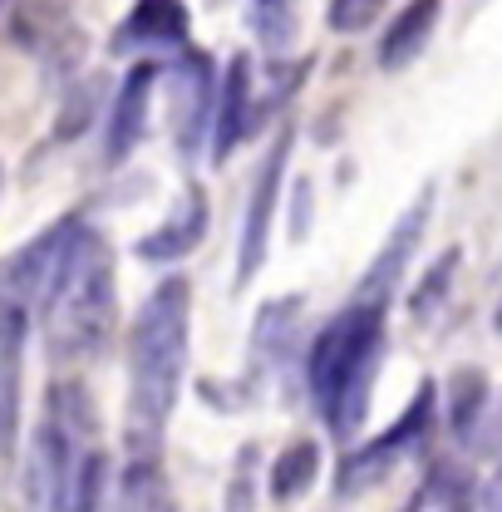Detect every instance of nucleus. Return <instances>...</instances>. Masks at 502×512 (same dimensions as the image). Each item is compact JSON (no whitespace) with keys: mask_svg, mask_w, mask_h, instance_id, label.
Returning <instances> with one entry per match:
<instances>
[{"mask_svg":"<svg viewBox=\"0 0 502 512\" xmlns=\"http://www.w3.org/2000/svg\"><path fill=\"white\" fill-rule=\"evenodd\" d=\"M192 340V286L168 276L138 306L128 330V404H124V444L128 458H158L168 419L178 409L183 375H188Z\"/></svg>","mask_w":502,"mask_h":512,"instance_id":"nucleus-1","label":"nucleus"},{"mask_svg":"<svg viewBox=\"0 0 502 512\" xmlns=\"http://www.w3.org/2000/svg\"><path fill=\"white\" fill-rule=\"evenodd\" d=\"M119 316V276H114V252L109 242L79 222L60 266L40 296V320H45V350L55 365H89L104 355Z\"/></svg>","mask_w":502,"mask_h":512,"instance_id":"nucleus-2","label":"nucleus"},{"mask_svg":"<svg viewBox=\"0 0 502 512\" xmlns=\"http://www.w3.org/2000/svg\"><path fill=\"white\" fill-rule=\"evenodd\" d=\"M384 311H389L384 301L350 296V306L325 320L306 350V389H311L320 419L340 439L365 424L379 355H384Z\"/></svg>","mask_w":502,"mask_h":512,"instance_id":"nucleus-3","label":"nucleus"},{"mask_svg":"<svg viewBox=\"0 0 502 512\" xmlns=\"http://www.w3.org/2000/svg\"><path fill=\"white\" fill-rule=\"evenodd\" d=\"M89 453H94V399H89V389L79 380L50 384L35 439H30V463H25L30 512H64Z\"/></svg>","mask_w":502,"mask_h":512,"instance_id":"nucleus-4","label":"nucleus"},{"mask_svg":"<svg viewBox=\"0 0 502 512\" xmlns=\"http://www.w3.org/2000/svg\"><path fill=\"white\" fill-rule=\"evenodd\" d=\"M429 424H434V384H424V389L414 394V404L399 414V424H394L389 434H379L375 444H365L360 453L345 458V468H340V493H355V488L379 483V478H384L409 448L424 444Z\"/></svg>","mask_w":502,"mask_h":512,"instance_id":"nucleus-5","label":"nucleus"},{"mask_svg":"<svg viewBox=\"0 0 502 512\" xmlns=\"http://www.w3.org/2000/svg\"><path fill=\"white\" fill-rule=\"evenodd\" d=\"M286 163H291V128L276 138V148H271V158L261 163V178H256V188H251L247 227H242V252H237V276H232L237 291L251 286V276L261 271V261L271 252V217H276V202H281Z\"/></svg>","mask_w":502,"mask_h":512,"instance_id":"nucleus-6","label":"nucleus"},{"mask_svg":"<svg viewBox=\"0 0 502 512\" xmlns=\"http://www.w3.org/2000/svg\"><path fill=\"white\" fill-rule=\"evenodd\" d=\"M25 335L30 306L0 296V463L15 458L20 439V394H25Z\"/></svg>","mask_w":502,"mask_h":512,"instance_id":"nucleus-7","label":"nucleus"},{"mask_svg":"<svg viewBox=\"0 0 502 512\" xmlns=\"http://www.w3.org/2000/svg\"><path fill=\"white\" fill-rule=\"evenodd\" d=\"M429 212H434V188L419 192V197H414V207H409V212L394 222L389 242L379 247V256L370 261V271H365V281L355 286V296H360V301H384V306H389V296H394V286H399V276H404L409 256H414L419 237H424Z\"/></svg>","mask_w":502,"mask_h":512,"instance_id":"nucleus-8","label":"nucleus"},{"mask_svg":"<svg viewBox=\"0 0 502 512\" xmlns=\"http://www.w3.org/2000/svg\"><path fill=\"white\" fill-rule=\"evenodd\" d=\"M163 69L153 60L133 64L114 94V109H109V133H104V158L109 163H124L128 153L143 143V128H148V104H153V89H158Z\"/></svg>","mask_w":502,"mask_h":512,"instance_id":"nucleus-9","label":"nucleus"},{"mask_svg":"<svg viewBox=\"0 0 502 512\" xmlns=\"http://www.w3.org/2000/svg\"><path fill=\"white\" fill-rule=\"evenodd\" d=\"M207 192L188 183V188L178 192V202H173V212L148 232V237H138V247L133 252L143 256V261H183L202 247V237H207Z\"/></svg>","mask_w":502,"mask_h":512,"instance_id":"nucleus-10","label":"nucleus"},{"mask_svg":"<svg viewBox=\"0 0 502 512\" xmlns=\"http://www.w3.org/2000/svg\"><path fill=\"white\" fill-rule=\"evenodd\" d=\"M173 133H178V148L183 153H197L202 138H207V124H212V69H207V55H188L173 69Z\"/></svg>","mask_w":502,"mask_h":512,"instance_id":"nucleus-11","label":"nucleus"},{"mask_svg":"<svg viewBox=\"0 0 502 512\" xmlns=\"http://www.w3.org/2000/svg\"><path fill=\"white\" fill-rule=\"evenodd\" d=\"M188 40V10L183 0H138L124 15L114 50H168Z\"/></svg>","mask_w":502,"mask_h":512,"instance_id":"nucleus-12","label":"nucleus"},{"mask_svg":"<svg viewBox=\"0 0 502 512\" xmlns=\"http://www.w3.org/2000/svg\"><path fill=\"white\" fill-rule=\"evenodd\" d=\"M251 128V60L237 55L227 79H222V94L212 104V143H217V163L247 138Z\"/></svg>","mask_w":502,"mask_h":512,"instance_id":"nucleus-13","label":"nucleus"},{"mask_svg":"<svg viewBox=\"0 0 502 512\" xmlns=\"http://www.w3.org/2000/svg\"><path fill=\"white\" fill-rule=\"evenodd\" d=\"M439 10L443 0H409L394 15V25L384 30V40H379V64L384 69H404V64L419 60L429 35H434V25H439Z\"/></svg>","mask_w":502,"mask_h":512,"instance_id":"nucleus-14","label":"nucleus"},{"mask_svg":"<svg viewBox=\"0 0 502 512\" xmlns=\"http://www.w3.org/2000/svg\"><path fill=\"white\" fill-rule=\"evenodd\" d=\"M114 512H178L173 483L158 468V458H128L119 473V503Z\"/></svg>","mask_w":502,"mask_h":512,"instance_id":"nucleus-15","label":"nucleus"},{"mask_svg":"<svg viewBox=\"0 0 502 512\" xmlns=\"http://www.w3.org/2000/svg\"><path fill=\"white\" fill-rule=\"evenodd\" d=\"M404 512H473V483L458 463L429 468V478L419 483V493L409 498Z\"/></svg>","mask_w":502,"mask_h":512,"instance_id":"nucleus-16","label":"nucleus"},{"mask_svg":"<svg viewBox=\"0 0 502 512\" xmlns=\"http://www.w3.org/2000/svg\"><path fill=\"white\" fill-rule=\"evenodd\" d=\"M315 473H320V448L301 439V444H291L276 463H271L266 488H271V498H276V503H291V498H301V493L311 488Z\"/></svg>","mask_w":502,"mask_h":512,"instance_id":"nucleus-17","label":"nucleus"},{"mask_svg":"<svg viewBox=\"0 0 502 512\" xmlns=\"http://www.w3.org/2000/svg\"><path fill=\"white\" fill-rule=\"evenodd\" d=\"M104 488H109V458L94 448L89 463H84V473L74 478V493H69L64 512H99L104 508Z\"/></svg>","mask_w":502,"mask_h":512,"instance_id":"nucleus-18","label":"nucleus"},{"mask_svg":"<svg viewBox=\"0 0 502 512\" xmlns=\"http://www.w3.org/2000/svg\"><path fill=\"white\" fill-rule=\"evenodd\" d=\"M251 15H256V30L271 50L291 45V35H296V5L291 0H251Z\"/></svg>","mask_w":502,"mask_h":512,"instance_id":"nucleus-19","label":"nucleus"},{"mask_svg":"<svg viewBox=\"0 0 502 512\" xmlns=\"http://www.w3.org/2000/svg\"><path fill=\"white\" fill-rule=\"evenodd\" d=\"M384 10V0H330V30L340 35H360L375 25V15Z\"/></svg>","mask_w":502,"mask_h":512,"instance_id":"nucleus-20","label":"nucleus"},{"mask_svg":"<svg viewBox=\"0 0 502 512\" xmlns=\"http://www.w3.org/2000/svg\"><path fill=\"white\" fill-rule=\"evenodd\" d=\"M483 508H488V512H502V468L493 473V483H488V493H483Z\"/></svg>","mask_w":502,"mask_h":512,"instance_id":"nucleus-21","label":"nucleus"},{"mask_svg":"<svg viewBox=\"0 0 502 512\" xmlns=\"http://www.w3.org/2000/svg\"><path fill=\"white\" fill-rule=\"evenodd\" d=\"M498 330H502V306H498Z\"/></svg>","mask_w":502,"mask_h":512,"instance_id":"nucleus-22","label":"nucleus"},{"mask_svg":"<svg viewBox=\"0 0 502 512\" xmlns=\"http://www.w3.org/2000/svg\"><path fill=\"white\" fill-rule=\"evenodd\" d=\"M0 5H5V0H0Z\"/></svg>","mask_w":502,"mask_h":512,"instance_id":"nucleus-23","label":"nucleus"}]
</instances>
